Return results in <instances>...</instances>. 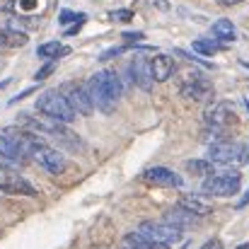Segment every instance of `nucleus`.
<instances>
[{"label":"nucleus","mask_w":249,"mask_h":249,"mask_svg":"<svg viewBox=\"0 0 249 249\" xmlns=\"http://www.w3.org/2000/svg\"><path fill=\"white\" fill-rule=\"evenodd\" d=\"M68 99V104L73 107V111L78 116H89L94 111V102L89 97V89H87V83H68L63 89H61Z\"/></svg>","instance_id":"nucleus-5"},{"label":"nucleus","mask_w":249,"mask_h":249,"mask_svg":"<svg viewBox=\"0 0 249 249\" xmlns=\"http://www.w3.org/2000/svg\"><path fill=\"white\" fill-rule=\"evenodd\" d=\"M235 124V107L230 102H218L206 111V126L213 131H225Z\"/></svg>","instance_id":"nucleus-8"},{"label":"nucleus","mask_w":249,"mask_h":249,"mask_svg":"<svg viewBox=\"0 0 249 249\" xmlns=\"http://www.w3.org/2000/svg\"><path fill=\"white\" fill-rule=\"evenodd\" d=\"M223 5H237V2H242V0H220Z\"/></svg>","instance_id":"nucleus-30"},{"label":"nucleus","mask_w":249,"mask_h":249,"mask_svg":"<svg viewBox=\"0 0 249 249\" xmlns=\"http://www.w3.org/2000/svg\"><path fill=\"white\" fill-rule=\"evenodd\" d=\"M211 32H213V36L218 39V41H235V36H237V29H235V24L230 22V19H215L213 22V27H211Z\"/></svg>","instance_id":"nucleus-16"},{"label":"nucleus","mask_w":249,"mask_h":249,"mask_svg":"<svg viewBox=\"0 0 249 249\" xmlns=\"http://www.w3.org/2000/svg\"><path fill=\"white\" fill-rule=\"evenodd\" d=\"M240 184H242V174L240 172H225V174H211L201 191L206 196H218V198H228V196H235L240 191Z\"/></svg>","instance_id":"nucleus-4"},{"label":"nucleus","mask_w":249,"mask_h":249,"mask_svg":"<svg viewBox=\"0 0 249 249\" xmlns=\"http://www.w3.org/2000/svg\"><path fill=\"white\" fill-rule=\"evenodd\" d=\"M0 191L10 196H36V189L10 167H0Z\"/></svg>","instance_id":"nucleus-6"},{"label":"nucleus","mask_w":249,"mask_h":249,"mask_svg":"<svg viewBox=\"0 0 249 249\" xmlns=\"http://www.w3.org/2000/svg\"><path fill=\"white\" fill-rule=\"evenodd\" d=\"M36 111H41L46 119L58 121V124H66V126L73 124L75 116H78L61 89H46V92H41L36 97Z\"/></svg>","instance_id":"nucleus-2"},{"label":"nucleus","mask_w":249,"mask_h":249,"mask_svg":"<svg viewBox=\"0 0 249 249\" xmlns=\"http://www.w3.org/2000/svg\"><path fill=\"white\" fill-rule=\"evenodd\" d=\"M247 109H249V102H247Z\"/></svg>","instance_id":"nucleus-32"},{"label":"nucleus","mask_w":249,"mask_h":249,"mask_svg":"<svg viewBox=\"0 0 249 249\" xmlns=\"http://www.w3.org/2000/svg\"><path fill=\"white\" fill-rule=\"evenodd\" d=\"M53 71H56V61H49L44 68H39V71H36V75H34V78H36V80H44V78H49Z\"/></svg>","instance_id":"nucleus-23"},{"label":"nucleus","mask_w":249,"mask_h":249,"mask_svg":"<svg viewBox=\"0 0 249 249\" xmlns=\"http://www.w3.org/2000/svg\"><path fill=\"white\" fill-rule=\"evenodd\" d=\"M143 179L150 186H165V189H174V186L179 189L184 184V179L169 167H150V169L143 172Z\"/></svg>","instance_id":"nucleus-11"},{"label":"nucleus","mask_w":249,"mask_h":249,"mask_svg":"<svg viewBox=\"0 0 249 249\" xmlns=\"http://www.w3.org/2000/svg\"><path fill=\"white\" fill-rule=\"evenodd\" d=\"M237 249H249V245H240V247H237Z\"/></svg>","instance_id":"nucleus-31"},{"label":"nucleus","mask_w":249,"mask_h":249,"mask_svg":"<svg viewBox=\"0 0 249 249\" xmlns=\"http://www.w3.org/2000/svg\"><path fill=\"white\" fill-rule=\"evenodd\" d=\"M87 89H89V97L94 102V107L104 114H111L119 104V97L124 92L121 80L114 71H102V73H94L89 80H87Z\"/></svg>","instance_id":"nucleus-1"},{"label":"nucleus","mask_w":249,"mask_h":249,"mask_svg":"<svg viewBox=\"0 0 249 249\" xmlns=\"http://www.w3.org/2000/svg\"><path fill=\"white\" fill-rule=\"evenodd\" d=\"M121 249H150V242L143 240V237L138 235V230H136V232H128V235L121 240Z\"/></svg>","instance_id":"nucleus-21"},{"label":"nucleus","mask_w":249,"mask_h":249,"mask_svg":"<svg viewBox=\"0 0 249 249\" xmlns=\"http://www.w3.org/2000/svg\"><path fill=\"white\" fill-rule=\"evenodd\" d=\"M131 17H133L131 10H116V12H111V19H116V22H128Z\"/></svg>","instance_id":"nucleus-24"},{"label":"nucleus","mask_w":249,"mask_h":249,"mask_svg":"<svg viewBox=\"0 0 249 249\" xmlns=\"http://www.w3.org/2000/svg\"><path fill=\"white\" fill-rule=\"evenodd\" d=\"M0 158L5 160V165H22V162H27V155L5 133H0Z\"/></svg>","instance_id":"nucleus-14"},{"label":"nucleus","mask_w":249,"mask_h":249,"mask_svg":"<svg viewBox=\"0 0 249 249\" xmlns=\"http://www.w3.org/2000/svg\"><path fill=\"white\" fill-rule=\"evenodd\" d=\"M150 71H153L155 83H167V80L172 78V73H174V61H172V56L155 53V56L150 58Z\"/></svg>","instance_id":"nucleus-13"},{"label":"nucleus","mask_w":249,"mask_h":249,"mask_svg":"<svg viewBox=\"0 0 249 249\" xmlns=\"http://www.w3.org/2000/svg\"><path fill=\"white\" fill-rule=\"evenodd\" d=\"M198 249H225V247H223V242H220V240H215V237H213V240H208L206 245H201Z\"/></svg>","instance_id":"nucleus-26"},{"label":"nucleus","mask_w":249,"mask_h":249,"mask_svg":"<svg viewBox=\"0 0 249 249\" xmlns=\"http://www.w3.org/2000/svg\"><path fill=\"white\" fill-rule=\"evenodd\" d=\"M249 203V191H247V196H245V198H242V201H240V208H245V206H247Z\"/></svg>","instance_id":"nucleus-29"},{"label":"nucleus","mask_w":249,"mask_h":249,"mask_svg":"<svg viewBox=\"0 0 249 249\" xmlns=\"http://www.w3.org/2000/svg\"><path fill=\"white\" fill-rule=\"evenodd\" d=\"M85 19H87L85 15L71 12V10H63V12L58 15V22H61V24H71V22H85Z\"/></svg>","instance_id":"nucleus-22"},{"label":"nucleus","mask_w":249,"mask_h":249,"mask_svg":"<svg viewBox=\"0 0 249 249\" xmlns=\"http://www.w3.org/2000/svg\"><path fill=\"white\" fill-rule=\"evenodd\" d=\"M32 160H34L39 167H44L49 174H63V169L68 167L66 155H63L61 150H56V148L46 145V143H44L41 148H36V150H34Z\"/></svg>","instance_id":"nucleus-7"},{"label":"nucleus","mask_w":249,"mask_h":249,"mask_svg":"<svg viewBox=\"0 0 249 249\" xmlns=\"http://www.w3.org/2000/svg\"><path fill=\"white\" fill-rule=\"evenodd\" d=\"M138 235L148 240L150 245H172L181 240V228L167 223V220H145L138 225Z\"/></svg>","instance_id":"nucleus-3"},{"label":"nucleus","mask_w":249,"mask_h":249,"mask_svg":"<svg viewBox=\"0 0 249 249\" xmlns=\"http://www.w3.org/2000/svg\"><path fill=\"white\" fill-rule=\"evenodd\" d=\"M66 53H71V49L63 46L61 41H46V44H41L36 49V56L39 58H49V61H56L58 56H66Z\"/></svg>","instance_id":"nucleus-17"},{"label":"nucleus","mask_w":249,"mask_h":249,"mask_svg":"<svg viewBox=\"0 0 249 249\" xmlns=\"http://www.w3.org/2000/svg\"><path fill=\"white\" fill-rule=\"evenodd\" d=\"M184 169L194 177H206V174L213 172V165H211V160H186Z\"/></svg>","instance_id":"nucleus-19"},{"label":"nucleus","mask_w":249,"mask_h":249,"mask_svg":"<svg viewBox=\"0 0 249 249\" xmlns=\"http://www.w3.org/2000/svg\"><path fill=\"white\" fill-rule=\"evenodd\" d=\"M167 223H172V225H177V228H184V225H194L198 218L194 215V213H189V211H184V208H172L169 213L165 215Z\"/></svg>","instance_id":"nucleus-18"},{"label":"nucleus","mask_w":249,"mask_h":249,"mask_svg":"<svg viewBox=\"0 0 249 249\" xmlns=\"http://www.w3.org/2000/svg\"><path fill=\"white\" fill-rule=\"evenodd\" d=\"M191 46H194L196 53H203V56H213V53H218V51L223 49V46H220L218 41H213V39H196Z\"/></svg>","instance_id":"nucleus-20"},{"label":"nucleus","mask_w":249,"mask_h":249,"mask_svg":"<svg viewBox=\"0 0 249 249\" xmlns=\"http://www.w3.org/2000/svg\"><path fill=\"white\" fill-rule=\"evenodd\" d=\"M128 73H131L133 85H138V87H141V89H145V92H150V89H153L155 78H153V71H150V61H145V58L136 56V58L131 61V66H128Z\"/></svg>","instance_id":"nucleus-12"},{"label":"nucleus","mask_w":249,"mask_h":249,"mask_svg":"<svg viewBox=\"0 0 249 249\" xmlns=\"http://www.w3.org/2000/svg\"><path fill=\"white\" fill-rule=\"evenodd\" d=\"M177 206H179V208H184V211H189V213H194L196 218H206V215L211 213V206H208L203 198H198V196H191V194H184V196H179Z\"/></svg>","instance_id":"nucleus-15"},{"label":"nucleus","mask_w":249,"mask_h":249,"mask_svg":"<svg viewBox=\"0 0 249 249\" xmlns=\"http://www.w3.org/2000/svg\"><path fill=\"white\" fill-rule=\"evenodd\" d=\"M121 51H124V46H119V49H109V51L102 53V61H107V58H111V56H119Z\"/></svg>","instance_id":"nucleus-27"},{"label":"nucleus","mask_w":249,"mask_h":249,"mask_svg":"<svg viewBox=\"0 0 249 249\" xmlns=\"http://www.w3.org/2000/svg\"><path fill=\"white\" fill-rule=\"evenodd\" d=\"M17 0H0V12H12Z\"/></svg>","instance_id":"nucleus-25"},{"label":"nucleus","mask_w":249,"mask_h":249,"mask_svg":"<svg viewBox=\"0 0 249 249\" xmlns=\"http://www.w3.org/2000/svg\"><path fill=\"white\" fill-rule=\"evenodd\" d=\"M181 94L194 102H206L213 97V85L206 78H201L198 73H186V78L181 83Z\"/></svg>","instance_id":"nucleus-9"},{"label":"nucleus","mask_w":249,"mask_h":249,"mask_svg":"<svg viewBox=\"0 0 249 249\" xmlns=\"http://www.w3.org/2000/svg\"><path fill=\"white\" fill-rule=\"evenodd\" d=\"M124 39H128V41L136 39V41H138V39H143V34H141V32H138V34H124Z\"/></svg>","instance_id":"nucleus-28"},{"label":"nucleus","mask_w":249,"mask_h":249,"mask_svg":"<svg viewBox=\"0 0 249 249\" xmlns=\"http://www.w3.org/2000/svg\"><path fill=\"white\" fill-rule=\"evenodd\" d=\"M211 162L215 165H235V162H242V148L237 143H230V141H220L215 145H211V153H208Z\"/></svg>","instance_id":"nucleus-10"}]
</instances>
